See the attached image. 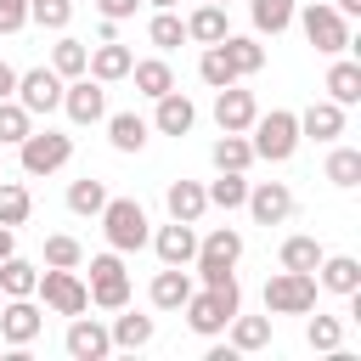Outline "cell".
I'll return each mask as SVG.
<instances>
[{
  "label": "cell",
  "mask_w": 361,
  "mask_h": 361,
  "mask_svg": "<svg viewBox=\"0 0 361 361\" xmlns=\"http://www.w3.org/2000/svg\"><path fill=\"white\" fill-rule=\"evenodd\" d=\"M197 276H203V288H226V282H237L231 276V265L243 259V237L231 231V226H214L209 237H197Z\"/></svg>",
  "instance_id": "6da1fadb"
},
{
  "label": "cell",
  "mask_w": 361,
  "mask_h": 361,
  "mask_svg": "<svg viewBox=\"0 0 361 361\" xmlns=\"http://www.w3.org/2000/svg\"><path fill=\"white\" fill-rule=\"evenodd\" d=\"M237 305H243V288L237 282H226V288H192V299L180 305L186 310V322H192V333H203V338H214V333H226V322L237 316Z\"/></svg>",
  "instance_id": "7a4b0ae2"
},
{
  "label": "cell",
  "mask_w": 361,
  "mask_h": 361,
  "mask_svg": "<svg viewBox=\"0 0 361 361\" xmlns=\"http://www.w3.org/2000/svg\"><path fill=\"white\" fill-rule=\"evenodd\" d=\"M254 130V158H265V164H288L293 158V147H299V113H288V107H271L265 118H254L248 124Z\"/></svg>",
  "instance_id": "3957f363"
},
{
  "label": "cell",
  "mask_w": 361,
  "mask_h": 361,
  "mask_svg": "<svg viewBox=\"0 0 361 361\" xmlns=\"http://www.w3.org/2000/svg\"><path fill=\"white\" fill-rule=\"evenodd\" d=\"M102 231H107V243L118 248V254H135V248H147V209L135 203V197H107L102 203Z\"/></svg>",
  "instance_id": "277c9868"
},
{
  "label": "cell",
  "mask_w": 361,
  "mask_h": 361,
  "mask_svg": "<svg viewBox=\"0 0 361 361\" xmlns=\"http://www.w3.org/2000/svg\"><path fill=\"white\" fill-rule=\"evenodd\" d=\"M265 310L271 316H305V310H316V271H276L265 282Z\"/></svg>",
  "instance_id": "5b68a950"
},
{
  "label": "cell",
  "mask_w": 361,
  "mask_h": 361,
  "mask_svg": "<svg viewBox=\"0 0 361 361\" xmlns=\"http://www.w3.org/2000/svg\"><path fill=\"white\" fill-rule=\"evenodd\" d=\"M17 147H23V169L28 175H51V169H62L73 158V135H62V130H28Z\"/></svg>",
  "instance_id": "8992f818"
},
{
  "label": "cell",
  "mask_w": 361,
  "mask_h": 361,
  "mask_svg": "<svg viewBox=\"0 0 361 361\" xmlns=\"http://www.w3.org/2000/svg\"><path fill=\"white\" fill-rule=\"evenodd\" d=\"M34 293H39V299H45L56 316H85V305H90V288H85V282H79L68 265H51V271L34 282Z\"/></svg>",
  "instance_id": "52a82bcc"
},
{
  "label": "cell",
  "mask_w": 361,
  "mask_h": 361,
  "mask_svg": "<svg viewBox=\"0 0 361 361\" xmlns=\"http://www.w3.org/2000/svg\"><path fill=\"white\" fill-rule=\"evenodd\" d=\"M299 23H305V39L322 51V56H338V51H350V23L333 11V6H305V11H293Z\"/></svg>",
  "instance_id": "ba28073f"
},
{
  "label": "cell",
  "mask_w": 361,
  "mask_h": 361,
  "mask_svg": "<svg viewBox=\"0 0 361 361\" xmlns=\"http://www.w3.org/2000/svg\"><path fill=\"white\" fill-rule=\"evenodd\" d=\"M90 299L102 310H124L130 305V276H124V259L118 254H96L90 259Z\"/></svg>",
  "instance_id": "9c48e42d"
},
{
  "label": "cell",
  "mask_w": 361,
  "mask_h": 361,
  "mask_svg": "<svg viewBox=\"0 0 361 361\" xmlns=\"http://www.w3.org/2000/svg\"><path fill=\"white\" fill-rule=\"evenodd\" d=\"M28 113H56L62 107V73L56 68H28V73H17V90H11Z\"/></svg>",
  "instance_id": "30bf717a"
},
{
  "label": "cell",
  "mask_w": 361,
  "mask_h": 361,
  "mask_svg": "<svg viewBox=\"0 0 361 361\" xmlns=\"http://www.w3.org/2000/svg\"><path fill=\"white\" fill-rule=\"evenodd\" d=\"M39 327H45V316H39V305H34V293H23V299H0V338L6 344H34L39 338Z\"/></svg>",
  "instance_id": "8fae6325"
},
{
  "label": "cell",
  "mask_w": 361,
  "mask_h": 361,
  "mask_svg": "<svg viewBox=\"0 0 361 361\" xmlns=\"http://www.w3.org/2000/svg\"><path fill=\"white\" fill-rule=\"evenodd\" d=\"M62 107H68V118L73 124H96L102 113H107V90H102V79H73V85H62Z\"/></svg>",
  "instance_id": "7c38bea8"
},
{
  "label": "cell",
  "mask_w": 361,
  "mask_h": 361,
  "mask_svg": "<svg viewBox=\"0 0 361 361\" xmlns=\"http://www.w3.org/2000/svg\"><path fill=\"white\" fill-rule=\"evenodd\" d=\"M248 214L259 220V226H282L288 214H293V192L282 186V180H259V186H248Z\"/></svg>",
  "instance_id": "4fadbf2b"
},
{
  "label": "cell",
  "mask_w": 361,
  "mask_h": 361,
  "mask_svg": "<svg viewBox=\"0 0 361 361\" xmlns=\"http://www.w3.org/2000/svg\"><path fill=\"white\" fill-rule=\"evenodd\" d=\"M147 243L158 248L164 265H192V254H197V231H192V220H169V226H158Z\"/></svg>",
  "instance_id": "5bb4252c"
},
{
  "label": "cell",
  "mask_w": 361,
  "mask_h": 361,
  "mask_svg": "<svg viewBox=\"0 0 361 361\" xmlns=\"http://www.w3.org/2000/svg\"><path fill=\"white\" fill-rule=\"evenodd\" d=\"M254 118H259V107H254V90L220 85V96H214V124H220V130H248Z\"/></svg>",
  "instance_id": "9a60e30c"
},
{
  "label": "cell",
  "mask_w": 361,
  "mask_h": 361,
  "mask_svg": "<svg viewBox=\"0 0 361 361\" xmlns=\"http://www.w3.org/2000/svg\"><path fill=\"white\" fill-rule=\"evenodd\" d=\"M107 350H113V333H107L102 322H85V316L68 322V355H73V361H102Z\"/></svg>",
  "instance_id": "2e32d148"
},
{
  "label": "cell",
  "mask_w": 361,
  "mask_h": 361,
  "mask_svg": "<svg viewBox=\"0 0 361 361\" xmlns=\"http://www.w3.org/2000/svg\"><path fill=\"white\" fill-rule=\"evenodd\" d=\"M299 135H310V141H338V135H344V107H338V102H310V107L299 113Z\"/></svg>",
  "instance_id": "e0dca14e"
},
{
  "label": "cell",
  "mask_w": 361,
  "mask_h": 361,
  "mask_svg": "<svg viewBox=\"0 0 361 361\" xmlns=\"http://www.w3.org/2000/svg\"><path fill=\"white\" fill-rule=\"evenodd\" d=\"M130 62H135V56H130L118 39H102V45L90 51V62H85V68H90V79L113 85V79H130Z\"/></svg>",
  "instance_id": "ac0fdd59"
},
{
  "label": "cell",
  "mask_w": 361,
  "mask_h": 361,
  "mask_svg": "<svg viewBox=\"0 0 361 361\" xmlns=\"http://www.w3.org/2000/svg\"><path fill=\"white\" fill-rule=\"evenodd\" d=\"M192 299V276H186V265H164L158 276H152V305L158 310H180Z\"/></svg>",
  "instance_id": "d6986e66"
},
{
  "label": "cell",
  "mask_w": 361,
  "mask_h": 361,
  "mask_svg": "<svg viewBox=\"0 0 361 361\" xmlns=\"http://www.w3.org/2000/svg\"><path fill=\"white\" fill-rule=\"evenodd\" d=\"M152 124H158L164 135H186V130L197 124V107H192L180 90H164V96H158V118H152Z\"/></svg>",
  "instance_id": "ffe728a7"
},
{
  "label": "cell",
  "mask_w": 361,
  "mask_h": 361,
  "mask_svg": "<svg viewBox=\"0 0 361 361\" xmlns=\"http://www.w3.org/2000/svg\"><path fill=\"white\" fill-rule=\"evenodd\" d=\"M164 203H169V220H192V226H197V214L209 209V192H203L197 180H169Z\"/></svg>",
  "instance_id": "44dd1931"
},
{
  "label": "cell",
  "mask_w": 361,
  "mask_h": 361,
  "mask_svg": "<svg viewBox=\"0 0 361 361\" xmlns=\"http://www.w3.org/2000/svg\"><path fill=\"white\" fill-rule=\"evenodd\" d=\"M316 271H322V288H327V293H344V299H350V293L361 288V259H350V254H333V259L322 254Z\"/></svg>",
  "instance_id": "7402d4cb"
},
{
  "label": "cell",
  "mask_w": 361,
  "mask_h": 361,
  "mask_svg": "<svg viewBox=\"0 0 361 361\" xmlns=\"http://www.w3.org/2000/svg\"><path fill=\"white\" fill-rule=\"evenodd\" d=\"M226 34H231V28H226V6H209V0H203V6H197V11L186 17V39H203V45H220Z\"/></svg>",
  "instance_id": "603a6c76"
},
{
  "label": "cell",
  "mask_w": 361,
  "mask_h": 361,
  "mask_svg": "<svg viewBox=\"0 0 361 361\" xmlns=\"http://www.w3.org/2000/svg\"><path fill=\"white\" fill-rule=\"evenodd\" d=\"M130 79H135V90L141 96H164V90H175V73H169V62L164 56H147V62H130Z\"/></svg>",
  "instance_id": "cb8c5ba5"
},
{
  "label": "cell",
  "mask_w": 361,
  "mask_h": 361,
  "mask_svg": "<svg viewBox=\"0 0 361 361\" xmlns=\"http://www.w3.org/2000/svg\"><path fill=\"white\" fill-rule=\"evenodd\" d=\"M327 102H338V107L361 102V62H333L327 68Z\"/></svg>",
  "instance_id": "d4e9b609"
},
{
  "label": "cell",
  "mask_w": 361,
  "mask_h": 361,
  "mask_svg": "<svg viewBox=\"0 0 361 361\" xmlns=\"http://www.w3.org/2000/svg\"><path fill=\"white\" fill-rule=\"evenodd\" d=\"M107 141H113L118 152H141V147H147V118H141V113H113V118H107Z\"/></svg>",
  "instance_id": "484cf974"
},
{
  "label": "cell",
  "mask_w": 361,
  "mask_h": 361,
  "mask_svg": "<svg viewBox=\"0 0 361 361\" xmlns=\"http://www.w3.org/2000/svg\"><path fill=\"white\" fill-rule=\"evenodd\" d=\"M220 51L231 56L237 79H243V73H259V68H265V51H259V39H248V34H226V39H220Z\"/></svg>",
  "instance_id": "4316f807"
},
{
  "label": "cell",
  "mask_w": 361,
  "mask_h": 361,
  "mask_svg": "<svg viewBox=\"0 0 361 361\" xmlns=\"http://www.w3.org/2000/svg\"><path fill=\"white\" fill-rule=\"evenodd\" d=\"M214 169H248L254 164V147L243 141V130H220V141H214Z\"/></svg>",
  "instance_id": "83f0119b"
},
{
  "label": "cell",
  "mask_w": 361,
  "mask_h": 361,
  "mask_svg": "<svg viewBox=\"0 0 361 361\" xmlns=\"http://www.w3.org/2000/svg\"><path fill=\"white\" fill-rule=\"evenodd\" d=\"M231 350H265L271 344V316H231Z\"/></svg>",
  "instance_id": "f1b7e54d"
},
{
  "label": "cell",
  "mask_w": 361,
  "mask_h": 361,
  "mask_svg": "<svg viewBox=\"0 0 361 361\" xmlns=\"http://www.w3.org/2000/svg\"><path fill=\"white\" fill-rule=\"evenodd\" d=\"M34 282H39V271H34L28 259H17V254H6V259H0V293H6V299L34 293Z\"/></svg>",
  "instance_id": "f546056e"
},
{
  "label": "cell",
  "mask_w": 361,
  "mask_h": 361,
  "mask_svg": "<svg viewBox=\"0 0 361 361\" xmlns=\"http://www.w3.org/2000/svg\"><path fill=\"white\" fill-rule=\"evenodd\" d=\"M248 11H254V28H259V34H282V28L293 23L299 0H248Z\"/></svg>",
  "instance_id": "4dcf8cb0"
},
{
  "label": "cell",
  "mask_w": 361,
  "mask_h": 361,
  "mask_svg": "<svg viewBox=\"0 0 361 361\" xmlns=\"http://www.w3.org/2000/svg\"><path fill=\"white\" fill-rule=\"evenodd\" d=\"M28 209H34V197H28V186H17V180H0V226H23L28 220Z\"/></svg>",
  "instance_id": "1f68e13d"
},
{
  "label": "cell",
  "mask_w": 361,
  "mask_h": 361,
  "mask_svg": "<svg viewBox=\"0 0 361 361\" xmlns=\"http://www.w3.org/2000/svg\"><path fill=\"white\" fill-rule=\"evenodd\" d=\"M327 180L333 186H361V152L355 147H333V158H327Z\"/></svg>",
  "instance_id": "d6a6232c"
},
{
  "label": "cell",
  "mask_w": 361,
  "mask_h": 361,
  "mask_svg": "<svg viewBox=\"0 0 361 361\" xmlns=\"http://www.w3.org/2000/svg\"><path fill=\"white\" fill-rule=\"evenodd\" d=\"M203 192H209V203H220V209H243L248 180H243V169H220V180H214V186H203Z\"/></svg>",
  "instance_id": "836d02e7"
},
{
  "label": "cell",
  "mask_w": 361,
  "mask_h": 361,
  "mask_svg": "<svg viewBox=\"0 0 361 361\" xmlns=\"http://www.w3.org/2000/svg\"><path fill=\"white\" fill-rule=\"evenodd\" d=\"M322 265V243L316 237H288L282 243V271H316Z\"/></svg>",
  "instance_id": "e575fe53"
},
{
  "label": "cell",
  "mask_w": 361,
  "mask_h": 361,
  "mask_svg": "<svg viewBox=\"0 0 361 361\" xmlns=\"http://www.w3.org/2000/svg\"><path fill=\"white\" fill-rule=\"evenodd\" d=\"M85 62H90L85 39H56V51H51V68H56L62 79H79V73H85Z\"/></svg>",
  "instance_id": "d590c367"
},
{
  "label": "cell",
  "mask_w": 361,
  "mask_h": 361,
  "mask_svg": "<svg viewBox=\"0 0 361 361\" xmlns=\"http://www.w3.org/2000/svg\"><path fill=\"white\" fill-rule=\"evenodd\" d=\"M197 73H203V85H237V68H231V56L220 51V45H203V62H197Z\"/></svg>",
  "instance_id": "8d00e7d4"
},
{
  "label": "cell",
  "mask_w": 361,
  "mask_h": 361,
  "mask_svg": "<svg viewBox=\"0 0 361 361\" xmlns=\"http://www.w3.org/2000/svg\"><path fill=\"white\" fill-rule=\"evenodd\" d=\"M102 203H107V186H102V180L85 175V180L68 186V209H73V214H102Z\"/></svg>",
  "instance_id": "74e56055"
},
{
  "label": "cell",
  "mask_w": 361,
  "mask_h": 361,
  "mask_svg": "<svg viewBox=\"0 0 361 361\" xmlns=\"http://www.w3.org/2000/svg\"><path fill=\"white\" fill-rule=\"evenodd\" d=\"M113 344H118V350L152 344V316H118V322H113Z\"/></svg>",
  "instance_id": "f35d334b"
},
{
  "label": "cell",
  "mask_w": 361,
  "mask_h": 361,
  "mask_svg": "<svg viewBox=\"0 0 361 361\" xmlns=\"http://www.w3.org/2000/svg\"><path fill=\"white\" fill-rule=\"evenodd\" d=\"M28 130H34V113H28L23 102L6 96V102H0V141H23Z\"/></svg>",
  "instance_id": "ab89813d"
},
{
  "label": "cell",
  "mask_w": 361,
  "mask_h": 361,
  "mask_svg": "<svg viewBox=\"0 0 361 361\" xmlns=\"http://www.w3.org/2000/svg\"><path fill=\"white\" fill-rule=\"evenodd\" d=\"M68 17H73V0H28V23L39 28H68Z\"/></svg>",
  "instance_id": "60d3db41"
},
{
  "label": "cell",
  "mask_w": 361,
  "mask_h": 361,
  "mask_svg": "<svg viewBox=\"0 0 361 361\" xmlns=\"http://www.w3.org/2000/svg\"><path fill=\"white\" fill-rule=\"evenodd\" d=\"M147 34H152V45H158V51H175V45H180V39H186V23H180V17H175V11H158V17H152V28H147Z\"/></svg>",
  "instance_id": "b9f144b4"
},
{
  "label": "cell",
  "mask_w": 361,
  "mask_h": 361,
  "mask_svg": "<svg viewBox=\"0 0 361 361\" xmlns=\"http://www.w3.org/2000/svg\"><path fill=\"white\" fill-rule=\"evenodd\" d=\"M85 259V248H79V237H68V231H56V237H45V265H79Z\"/></svg>",
  "instance_id": "7bdbcfd3"
},
{
  "label": "cell",
  "mask_w": 361,
  "mask_h": 361,
  "mask_svg": "<svg viewBox=\"0 0 361 361\" xmlns=\"http://www.w3.org/2000/svg\"><path fill=\"white\" fill-rule=\"evenodd\" d=\"M338 316H310V327H305V338H310V350H338Z\"/></svg>",
  "instance_id": "ee69618b"
},
{
  "label": "cell",
  "mask_w": 361,
  "mask_h": 361,
  "mask_svg": "<svg viewBox=\"0 0 361 361\" xmlns=\"http://www.w3.org/2000/svg\"><path fill=\"white\" fill-rule=\"evenodd\" d=\"M28 23V0H0V34H17Z\"/></svg>",
  "instance_id": "f6af8a7d"
},
{
  "label": "cell",
  "mask_w": 361,
  "mask_h": 361,
  "mask_svg": "<svg viewBox=\"0 0 361 361\" xmlns=\"http://www.w3.org/2000/svg\"><path fill=\"white\" fill-rule=\"evenodd\" d=\"M96 6H102V17L124 23V17H135V6H141V0H96Z\"/></svg>",
  "instance_id": "bcb514c9"
},
{
  "label": "cell",
  "mask_w": 361,
  "mask_h": 361,
  "mask_svg": "<svg viewBox=\"0 0 361 361\" xmlns=\"http://www.w3.org/2000/svg\"><path fill=\"white\" fill-rule=\"evenodd\" d=\"M11 90H17V68H11V62H0V102H6Z\"/></svg>",
  "instance_id": "7dc6e473"
},
{
  "label": "cell",
  "mask_w": 361,
  "mask_h": 361,
  "mask_svg": "<svg viewBox=\"0 0 361 361\" xmlns=\"http://www.w3.org/2000/svg\"><path fill=\"white\" fill-rule=\"evenodd\" d=\"M333 11L338 17H361V0H333Z\"/></svg>",
  "instance_id": "c3c4849f"
},
{
  "label": "cell",
  "mask_w": 361,
  "mask_h": 361,
  "mask_svg": "<svg viewBox=\"0 0 361 361\" xmlns=\"http://www.w3.org/2000/svg\"><path fill=\"white\" fill-rule=\"evenodd\" d=\"M11 248H17V231H11V226H0V259H6Z\"/></svg>",
  "instance_id": "681fc988"
},
{
  "label": "cell",
  "mask_w": 361,
  "mask_h": 361,
  "mask_svg": "<svg viewBox=\"0 0 361 361\" xmlns=\"http://www.w3.org/2000/svg\"><path fill=\"white\" fill-rule=\"evenodd\" d=\"M147 6H152V11H175L180 0H147Z\"/></svg>",
  "instance_id": "f907efd6"
},
{
  "label": "cell",
  "mask_w": 361,
  "mask_h": 361,
  "mask_svg": "<svg viewBox=\"0 0 361 361\" xmlns=\"http://www.w3.org/2000/svg\"><path fill=\"white\" fill-rule=\"evenodd\" d=\"M209 6H231V0H209Z\"/></svg>",
  "instance_id": "816d5d0a"
},
{
  "label": "cell",
  "mask_w": 361,
  "mask_h": 361,
  "mask_svg": "<svg viewBox=\"0 0 361 361\" xmlns=\"http://www.w3.org/2000/svg\"><path fill=\"white\" fill-rule=\"evenodd\" d=\"M0 299H6V293H0Z\"/></svg>",
  "instance_id": "f5cc1de1"
}]
</instances>
